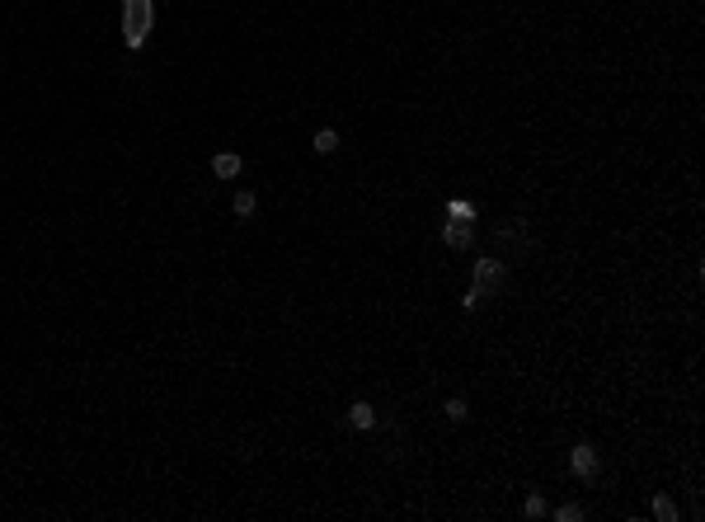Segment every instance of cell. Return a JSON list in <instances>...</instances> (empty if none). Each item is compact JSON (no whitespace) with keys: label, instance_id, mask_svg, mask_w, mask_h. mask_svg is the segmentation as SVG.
Listing matches in <instances>:
<instances>
[{"label":"cell","instance_id":"cell-1","mask_svg":"<svg viewBox=\"0 0 705 522\" xmlns=\"http://www.w3.org/2000/svg\"><path fill=\"white\" fill-rule=\"evenodd\" d=\"M151 24H156V5H151V0H123V43L132 52L146 48Z\"/></svg>","mask_w":705,"mask_h":522},{"label":"cell","instance_id":"cell-2","mask_svg":"<svg viewBox=\"0 0 705 522\" xmlns=\"http://www.w3.org/2000/svg\"><path fill=\"white\" fill-rule=\"evenodd\" d=\"M240 170H245V156H240V151H217V156H212V174H217V179H240Z\"/></svg>","mask_w":705,"mask_h":522},{"label":"cell","instance_id":"cell-3","mask_svg":"<svg viewBox=\"0 0 705 522\" xmlns=\"http://www.w3.org/2000/svg\"><path fill=\"white\" fill-rule=\"evenodd\" d=\"M499 283H503V264L499 259H480V264H475V287H480V292H494Z\"/></svg>","mask_w":705,"mask_h":522},{"label":"cell","instance_id":"cell-4","mask_svg":"<svg viewBox=\"0 0 705 522\" xmlns=\"http://www.w3.org/2000/svg\"><path fill=\"white\" fill-rule=\"evenodd\" d=\"M442 240H447L452 250H466L470 240H475V226H470V222H456V217H447V226H442Z\"/></svg>","mask_w":705,"mask_h":522},{"label":"cell","instance_id":"cell-5","mask_svg":"<svg viewBox=\"0 0 705 522\" xmlns=\"http://www.w3.org/2000/svg\"><path fill=\"white\" fill-rule=\"evenodd\" d=\"M569 466H574V475H583V480H593L597 475V452L588 443H579L574 452H569Z\"/></svg>","mask_w":705,"mask_h":522},{"label":"cell","instance_id":"cell-6","mask_svg":"<svg viewBox=\"0 0 705 522\" xmlns=\"http://www.w3.org/2000/svg\"><path fill=\"white\" fill-rule=\"evenodd\" d=\"M348 424L367 433V428H376V410L367 405V400H353V405H348Z\"/></svg>","mask_w":705,"mask_h":522},{"label":"cell","instance_id":"cell-7","mask_svg":"<svg viewBox=\"0 0 705 522\" xmlns=\"http://www.w3.org/2000/svg\"><path fill=\"white\" fill-rule=\"evenodd\" d=\"M315 151H320V156H334V151H339V132H334V127H325V132H315Z\"/></svg>","mask_w":705,"mask_h":522},{"label":"cell","instance_id":"cell-8","mask_svg":"<svg viewBox=\"0 0 705 522\" xmlns=\"http://www.w3.org/2000/svg\"><path fill=\"white\" fill-rule=\"evenodd\" d=\"M235 217H254V207H259V198H254V193L250 189H240V193H235Z\"/></svg>","mask_w":705,"mask_h":522},{"label":"cell","instance_id":"cell-9","mask_svg":"<svg viewBox=\"0 0 705 522\" xmlns=\"http://www.w3.org/2000/svg\"><path fill=\"white\" fill-rule=\"evenodd\" d=\"M447 217H456V222H475V207H470L466 198H452V203H447Z\"/></svg>","mask_w":705,"mask_h":522},{"label":"cell","instance_id":"cell-10","mask_svg":"<svg viewBox=\"0 0 705 522\" xmlns=\"http://www.w3.org/2000/svg\"><path fill=\"white\" fill-rule=\"evenodd\" d=\"M654 518H663V522H673V518H677V504L668 499V494H658V499H654Z\"/></svg>","mask_w":705,"mask_h":522},{"label":"cell","instance_id":"cell-11","mask_svg":"<svg viewBox=\"0 0 705 522\" xmlns=\"http://www.w3.org/2000/svg\"><path fill=\"white\" fill-rule=\"evenodd\" d=\"M466 414H470V405H466L461 396H456V400H447V419H452V424H461Z\"/></svg>","mask_w":705,"mask_h":522},{"label":"cell","instance_id":"cell-12","mask_svg":"<svg viewBox=\"0 0 705 522\" xmlns=\"http://www.w3.org/2000/svg\"><path fill=\"white\" fill-rule=\"evenodd\" d=\"M555 518H560V522H579L583 508H579V504H560V508H555Z\"/></svg>","mask_w":705,"mask_h":522},{"label":"cell","instance_id":"cell-13","mask_svg":"<svg viewBox=\"0 0 705 522\" xmlns=\"http://www.w3.org/2000/svg\"><path fill=\"white\" fill-rule=\"evenodd\" d=\"M527 518H546V499L541 494H527Z\"/></svg>","mask_w":705,"mask_h":522},{"label":"cell","instance_id":"cell-14","mask_svg":"<svg viewBox=\"0 0 705 522\" xmlns=\"http://www.w3.org/2000/svg\"><path fill=\"white\" fill-rule=\"evenodd\" d=\"M480 301H485V292H480V287H470L466 297H461V306H466V311H475V306H480Z\"/></svg>","mask_w":705,"mask_h":522}]
</instances>
